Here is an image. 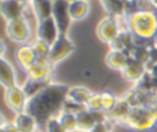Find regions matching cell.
I'll list each match as a JSON object with an SVG mask.
<instances>
[{
	"instance_id": "cell-29",
	"label": "cell",
	"mask_w": 157,
	"mask_h": 132,
	"mask_svg": "<svg viewBox=\"0 0 157 132\" xmlns=\"http://www.w3.org/2000/svg\"><path fill=\"white\" fill-rule=\"evenodd\" d=\"M44 131L45 132H69L64 126L63 123L59 121V119L56 116H53L50 117L45 125H44Z\"/></svg>"
},
{
	"instance_id": "cell-11",
	"label": "cell",
	"mask_w": 157,
	"mask_h": 132,
	"mask_svg": "<svg viewBox=\"0 0 157 132\" xmlns=\"http://www.w3.org/2000/svg\"><path fill=\"white\" fill-rule=\"evenodd\" d=\"M92 90L82 84H74L69 86L67 94H66V104L74 105L78 109L85 108L86 103L88 101L90 97L92 95Z\"/></svg>"
},
{
	"instance_id": "cell-7",
	"label": "cell",
	"mask_w": 157,
	"mask_h": 132,
	"mask_svg": "<svg viewBox=\"0 0 157 132\" xmlns=\"http://www.w3.org/2000/svg\"><path fill=\"white\" fill-rule=\"evenodd\" d=\"M28 99L29 98L26 94L22 84H17V86H13V87H10V88H5V90H4L5 104L15 114L26 111Z\"/></svg>"
},
{
	"instance_id": "cell-33",
	"label": "cell",
	"mask_w": 157,
	"mask_h": 132,
	"mask_svg": "<svg viewBox=\"0 0 157 132\" xmlns=\"http://www.w3.org/2000/svg\"><path fill=\"white\" fill-rule=\"evenodd\" d=\"M90 132H112V128L108 126V123H107L105 120H104V121H102V122H97V123L92 127V130H91Z\"/></svg>"
},
{
	"instance_id": "cell-16",
	"label": "cell",
	"mask_w": 157,
	"mask_h": 132,
	"mask_svg": "<svg viewBox=\"0 0 157 132\" xmlns=\"http://www.w3.org/2000/svg\"><path fill=\"white\" fill-rule=\"evenodd\" d=\"M147 70H148L147 65L130 59V61L128 62V65L120 73H121V77L126 82L132 83V86H134L135 83H137L141 79V77L147 72Z\"/></svg>"
},
{
	"instance_id": "cell-17",
	"label": "cell",
	"mask_w": 157,
	"mask_h": 132,
	"mask_svg": "<svg viewBox=\"0 0 157 132\" xmlns=\"http://www.w3.org/2000/svg\"><path fill=\"white\" fill-rule=\"evenodd\" d=\"M0 83L5 88H10L18 84L17 73L12 64L4 56L1 57V66H0Z\"/></svg>"
},
{
	"instance_id": "cell-27",
	"label": "cell",
	"mask_w": 157,
	"mask_h": 132,
	"mask_svg": "<svg viewBox=\"0 0 157 132\" xmlns=\"http://www.w3.org/2000/svg\"><path fill=\"white\" fill-rule=\"evenodd\" d=\"M99 94H101V101H102V111L107 114L114 108V105L117 104L119 97L117 94H114L109 89L101 90Z\"/></svg>"
},
{
	"instance_id": "cell-32",
	"label": "cell",
	"mask_w": 157,
	"mask_h": 132,
	"mask_svg": "<svg viewBox=\"0 0 157 132\" xmlns=\"http://www.w3.org/2000/svg\"><path fill=\"white\" fill-rule=\"evenodd\" d=\"M157 65V45L151 44L150 45V56H148V64H147V68L150 66Z\"/></svg>"
},
{
	"instance_id": "cell-12",
	"label": "cell",
	"mask_w": 157,
	"mask_h": 132,
	"mask_svg": "<svg viewBox=\"0 0 157 132\" xmlns=\"http://www.w3.org/2000/svg\"><path fill=\"white\" fill-rule=\"evenodd\" d=\"M76 117H77V128L91 131L97 122H102L105 120V112L90 111L86 108H81L80 110L76 111Z\"/></svg>"
},
{
	"instance_id": "cell-26",
	"label": "cell",
	"mask_w": 157,
	"mask_h": 132,
	"mask_svg": "<svg viewBox=\"0 0 157 132\" xmlns=\"http://www.w3.org/2000/svg\"><path fill=\"white\" fill-rule=\"evenodd\" d=\"M37 57L38 59H48L49 55V50H50V44L47 43L45 40L38 38V37H33L32 40L29 42Z\"/></svg>"
},
{
	"instance_id": "cell-22",
	"label": "cell",
	"mask_w": 157,
	"mask_h": 132,
	"mask_svg": "<svg viewBox=\"0 0 157 132\" xmlns=\"http://www.w3.org/2000/svg\"><path fill=\"white\" fill-rule=\"evenodd\" d=\"M69 12L72 21H82L90 13V2L86 0H75L69 2Z\"/></svg>"
},
{
	"instance_id": "cell-23",
	"label": "cell",
	"mask_w": 157,
	"mask_h": 132,
	"mask_svg": "<svg viewBox=\"0 0 157 132\" xmlns=\"http://www.w3.org/2000/svg\"><path fill=\"white\" fill-rule=\"evenodd\" d=\"M121 97L130 104L131 108H135V106H142L146 104L147 100H150V98L144 94L142 92H140L136 87H131L130 89H128L126 92H124L121 94Z\"/></svg>"
},
{
	"instance_id": "cell-6",
	"label": "cell",
	"mask_w": 157,
	"mask_h": 132,
	"mask_svg": "<svg viewBox=\"0 0 157 132\" xmlns=\"http://www.w3.org/2000/svg\"><path fill=\"white\" fill-rule=\"evenodd\" d=\"M120 31H121V27H120L119 18L110 15L104 16L97 23V27H96V34L98 39L104 44H107L108 46L112 45V43L117 39Z\"/></svg>"
},
{
	"instance_id": "cell-25",
	"label": "cell",
	"mask_w": 157,
	"mask_h": 132,
	"mask_svg": "<svg viewBox=\"0 0 157 132\" xmlns=\"http://www.w3.org/2000/svg\"><path fill=\"white\" fill-rule=\"evenodd\" d=\"M56 117L59 119V121L63 123V126L69 131H75L77 128V117H76V111L71 110L69 108H64L58 115Z\"/></svg>"
},
{
	"instance_id": "cell-8",
	"label": "cell",
	"mask_w": 157,
	"mask_h": 132,
	"mask_svg": "<svg viewBox=\"0 0 157 132\" xmlns=\"http://www.w3.org/2000/svg\"><path fill=\"white\" fill-rule=\"evenodd\" d=\"M55 66H53L48 59H37L33 65H31L26 71V78L33 79V81H47L53 82V70Z\"/></svg>"
},
{
	"instance_id": "cell-39",
	"label": "cell",
	"mask_w": 157,
	"mask_h": 132,
	"mask_svg": "<svg viewBox=\"0 0 157 132\" xmlns=\"http://www.w3.org/2000/svg\"><path fill=\"white\" fill-rule=\"evenodd\" d=\"M152 44H155V45H157V34L155 35V38H153V40H152Z\"/></svg>"
},
{
	"instance_id": "cell-10",
	"label": "cell",
	"mask_w": 157,
	"mask_h": 132,
	"mask_svg": "<svg viewBox=\"0 0 157 132\" xmlns=\"http://www.w3.org/2000/svg\"><path fill=\"white\" fill-rule=\"evenodd\" d=\"M13 59L17 64V66L25 72L31 65L36 62L38 59L31 43H25V44H17L13 51Z\"/></svg>"
},
{
	"instance_id": "cell-18",
	"label": "cell",
	"mask_w": 157,
	"mask_h": 132,
	"mask_svg": "<svg viewBox=\"0 0 157 132\" xmlns=\"http://www.w3.org/2000/svg\"><path fill=\"white\" fill-rule=\"evenodd\" d=\"M130 110H131L130 104L121 95H119L117 104L114 105V108L109 112L105 114V116H107L108 120H110L115 125H121V122L125 120V117L128 116V114L130 112Z\"/></svg>"
},
{
	"instance_id": "cell-21",
	"label": "cell",
	"mask_w": 157,
	"mask_h": 132,
	"mask_svg": "<svg viewBox=\"0 0 157 132\" xmlns=\"http://www.w3.org/2000/svg\"><path fill=\"white\" fill-rule=\"evenodd\" d=\"M135 44H136V38L132 35V33L129 29H121L119 35L112 43V45H109V48H115L129 53L135 46Z\"/></svg>"
},
{
	"instance_id": "cell-35",
	"label": "cell",
	"mask_w": 157,
	"mask_h": 132,
	"mask_svg": "<svg viewBox=\"0 0 157 132\" xmlns=\"http://www.w3.org/2000/svg\"><path fill=\"white\" fill-rule=\"evenodd\" d=\"M5 49H6L5 43H4V40H1V57H4V56H5Z\"/></svg>"
},
{
	"instance_id": "cell-2",
	"label": "cell",
	"mask_w": 157,
	"mask_h": 132,
	"mask_svg": "<svg viewBox=\"0 0 157 132\" xmlns=\"http://www.w3.org/2000/svg\"><path fill=\"white\" fill-rule=\"evenodd\" d=\"M126 17L128 29L137 42L152 43L157 34V12L156 11H134Z\"/></svg>"
},
{
	"instance_id": "cell-5",
	"label": "cell",
	"mask_w": 157,
	"mask_h": 132,
	"mask_svg": "<svg viewBox=\"0 0 157 132\" xmlns=\"http://www.w3.org/2000/svg\"><path fill=\"white\" fill-rule=\"evenodd\" d=\"M75 50V45L67 34L60 33L58 38L50 44V50L48 60L53 66H56L59 62L67 59Z\"/></svg>"
},
{
	"instance_id": "cell-38",
	"label": "cell",
	"mask_w": 157,
	"mask_h": 132,
	"mask_svg": "<svg viewBox=\"0 0 157 132\" xmlns=\"http://www.w3.org/2000/svg\"><path fill=\"white\" fill-rule=\"evenodd\" d=\"M135 0H124V2H125V5H129V4H132Z\"/></svg>"
},
{
	"instance_id": "cell-3",
	"label": "cell",
	"mask_w": 157,
	"mask_h": 132,
	"mask_svg": "<svg viewBox=\"0 0 157 132\" xmlns=\"http://www.w3.org/2000/svg\"><path fill=\"white\" fill-rule=\"evenodd\" d=\"M121 126L132 132H151L157 127V121L147 112L146 108L142 105L131 108L130 112L121 122Z\"/></svg>"
},
{
	"instance_id": "cell-1",
	"label": "cell",
	"mask_w": 157,
	"mask_h": 132,
	"mask_svg": "<svg viewBox=\"0 0 157 132\" xmlns=\"http://www.w3.org/2000/svg\"><path fill=\"white\" fill-rule=\"evenodd\" d=\"M67 89L66 84L52 82L28 99L26 111L38 121L39 126L44 127L50 117L56 116L65 108Z\"/></svg>"
},
{
	"instance_id": "cell-34",
	"label": "cell",
	"mask_w": 157,
	"mask_h": 132,
	"mask_svg": "<svg viewBox=\"0 0 157 132\" xmlns=\"http://www.w3.org/2000/svg\"><path fill=\"white\" fill-rule=\"evenodd\" d=\"M1 131L2 132H20L13 121H6L5 123L1 125Z\"/></svg>"
},
{
	"instance_id": "cell-15",
	"label": "cell",
	"mask_w": 157,
	"mask_h": 132,
	"mask_svg": "<svg viewBox=\"0 0 157 132\" xmlns=\"http://www.w3.org/2000/svg\"><path fill=\"white\" fill-rule=\"evenodd\" d=\"M129 61H130L129 53L120 50V49H115V48H109V50L104 57L105 65L110 70L119 71V72H121L125 68V66L128 65Z\"/></svg>"
},
{
	"instance_id": "cell-36",
	"label": "cell",
	"mask_w": 157,
	"mask_h": 132,
	"mask_svg": "<svg viewBox=\"0 0 157 132\" xmlns=\"http://www.w3.org/2000/svg\"><path fill=\"white\" fill-rule=\"evenodd\" d=\"M20 1H21L22 4H25V5H27V6L31 5V2H32V0H20Z\"/></svg>"
},
{
	"instance_id": "cell-9",
	"label": "cell",
	"mask_w": 157,
	"mask_h": 132,
	"mask_svg": "<svg viewBox=\"0 0 157 132\" xmlns=\"http://www.w3.org/2000/svg\"><path fill=\"white\" fill-rule=\"evenodd\" d=\"M59 32L67 34L71 26V16L69 12V1L67 0H55L53 2V13H52Z\"/></svg>"
},
{
	"instance_id": "cell-20",
	"label": "cell",
	"mask_w": 157,
	"mask_h": 132,
	"mask_svg": "<svg viewBox=\"0 0 157 132\" xmlns=\"http://www.w3.org/2000/svg\"><path fill=\"white\" fill-rule=\"evenodd\" d=\"M29 6L32 10L33 17L36 18V23L38 21L50 17L53 13V1L52 0H32Z\"/></svg>"
},
{
	"instance_id": "cell-40",
	"label": "cell",
	"mask_w": 157,
	"mask_h": 132,
	"mask_svg": "<svg viewBox=\"0 0 157 132\" xmlns=\"http://www.w3.org/2000/svg\"><path fill=\"white\" fill-rule=\"evenodd\" d=\"M67 1H69V2H71V1H75V0H67Z\"/></svg>"
},
{
	"instance_id": "cell-31",
	"label": "cell",
	"mask_w": 157,
	"mask_h": 132,
	"mask_svg": "<svg viewBox=\"0 0 157 132\" xmlns=\"http://www.w3.org/2000/svg\"><path fill=\"white\" fill-rule=\"evenodd\" d=\"M144 106L146 108L147 112H148V114L157 121V97H155V98L147 100L146 104H145Z\"/></svg>"
},
{
	"instance_id": "cell-14",
	"label": "cell",
	"mask_w": 157,
	"mask_h": 132,
	"mask_svg": "<svg viewBox=\"0 0 157 132\" xmlns=\"http://www.w3.org/2000/svg\"><path fill=\"white\" fill-rule=\"evenodd\" d=\"M28 6L22 4L20 0H1L0 1V12H1V16L4 17V20L7 22V21L25 16Z\"/></svg>"
},
{
	"instance_id": "cell-24",
	"label": "cell",
	"mask_w": 157,
	"mask_h": 132,
	"mask_svg": "<svg viewBox=\"0 0 157 132\" xmlns=\"http://www.w3.org/2000/svg\"><path fill=\"white\" fill-rule=\"evenodd\" d=\"M102 7L107 15L114 17H121L125 15V2L124 0H99Z\"/></svg>"
},
{
	"instance_id": "cell-30",
	"label": "cell",
	"mask_w": 157,
	"mask_h": 132,
	"mask_svg": "<svg viewBox=\"0 0 157 132\" xmlns=\"http://www.w3.org/2000/svg\"><path fill=\"white\" fill-rule=\"evenodd\" d=\"M85 108L90 111H102V101H101L99 92H93L92 93V95L90 97Z\"/></svg>"
},
{
	"instance_id": "cell-41",
	"label": "cell",
	"mask_w": 157,
	"mask_h": 132,
	"mask_svg": "<svg viewBox=\"0 0 157 132\" xmlns=\"http://www.w3.org/2000/svg\"><path fill=\"white\" fill-rule=\"evenodd\" d=\"M52 1H53V2H54V1H55V0H52Z\"/></svg>"
},
{
	"instance_id": "cell-19",
	"label": "cell",
	"mask_w": 157,
	"mask_h": 132,
	"mask_svg": "<svg viewBox=\"0 0 157 132\" xmlns=\"http://www.w3.org/2000/svg\"><path fill=\"white\" fill-rule=\"evenodd\" d=\"M12 121L20 132H38L40 127L38 121L27 111L15 114V117Z\"/></svg>"
},
{
	"instance_id": "cell-13",
	"label": "cell",
	"mask_w": 157,
	"mask_h": 132,
	"mask_svg": "<svg viewBox=\"0 0 157 132\" xmlns=\"http://www.w3.org/2000/svg\"><path fill=\"white\" fill-rule=\"evenodd\" d=\"M59 34H60V32H59V28L53 18V16H50L45 20L38 21L36 23V35L34 37L40 38L49 44H52L58 38Z\"/></svg>"
},
{
	"instance_id": "cell-42",
	"label": "cell",
	"mask_w": 157,
	"mask_h": 132,
	"mask_svg": "<svg viewBox=\"0 0 157 132\" xmlns=\"http://www.w3.org/2000/svg\"><path fill=\"white\" fill-rule=\"evenodd\" d=\"M86 1H88V0H86Z\"/></svg>"
},
{
	"instance_id": "cell-37",
	"label": "cell",
	"mask_w": 157,
	"mask_h": 132,
	"mask_svg": "<svg viewBox=\"0 0 157 132\" xmlns=\"http://www.w3.org/2000/svg\"><path fill=\"white\" fill-rule=\"evenodd\" d=\"M71 132H90V131H85V130H80V128H76L75 131H71Z\"/></svg>"
},
{
	"instance_id": "cell-28",
	"label": "cell",
	"mask_w": 157,
	"mask_h": 132,
	"mask_svg": "<svg viewBox=\"0 0 157 132\" xmlns=\"http://www.w3.org/2000/svg\"><path fill=\"white\" fill-rule=\"evenodd\" d=\"M48 84H50V82H47V81H33V79H27L23 82L22 87L26 92V94L28 95V98L36 95L38 92H40L44 87H47Z\"/></svg>"
},
{
	"instance_id": "cell-4",
	"label": "cell",
	"mask_w": 157,
	"mask_h": 132,
	"mask_svg": "<svg viewBox=\"0 0 157 132\" xmlns=\"http://www.w3.org/2000/svg\"><path fill=\"white\" fill-rule=\"evenodd\" d=\"M5 33L6 37L16 43V44H25L32 40V27L29 20L25 16L7 21L5 24Z\"/></svg>"
}]
</instances>
